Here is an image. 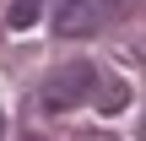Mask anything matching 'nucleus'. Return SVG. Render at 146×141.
Here are the masks:
<instances>
[{"label": "nucleus", "instance_id": "obj_4", "mask_svg": "<svg viewBox=\"0 0 146 141\" xmlns=\"http://www.w3.org/2000/svg\"><path fill=\"white\" fill-rule=\"evenodd\" d=\"M130 0H98V11H125Z\"/></svg>", "mask_w": 146, "mask_h": 141}, {"label": "nucleus", "instance_id": "obj_5", "mask_svg": "<svg viewBox=\"0 0 146 141\" xmlns=\"http://www.w3.org/2000/svg\"><path fill=\"white\" fill-rule=\"evenodd\" d=\"M0 141H5V114H0Z\"/></svg>", "mask_w": 146, "mask_h": 141}, {"label": "nucleus", "instance_id": "obj_6", "mask_svg": "<svg viewBox=\"0 0 146 141\" xmlns=\"http://www.w3.org/2000/svg\"><path fill=\"white\" fill-rule=\"evenodd\" d=\"M22 141H43V136H22Z\"/></svg>", "mask_w": 146, "mask_h": 141}, {"label": "nucleus", "instance_id": "obj_7", "mask_svg": "<svg viewBox=\"0 0 146 141\" xmlns=\"http://www.w3.org/2000/svg\"><path fill=\"white\" fill-rule=\"evenodd\" d=\"M141 136H146V120H141Z\"/></svg>", "mask_w": 146, "mask_h": 141}, {"label": "nucleus", "instance_id": "obj_3", "mask_svg": "<svg viewBox=\"0 0 146 141\" xmlns=\"http://www.w3.org/2000/svg\"><path fill=\"white\" fill-rule=\"evenodd\" d=\"M43 5H49V0H11V16H5V22L22 33V27H33V22L43 16Z\"/></svg>", "mask_w": 146, "mask_h": 141}, {"label": "nucleus", "instance_id": "obj_1", "mask_svg": "<svg viewBox=\"0 0 146 141\" xmlns=\"http://www.w3.org/2000/svg\"><path fill=\"white\" fill-rule=\"evenodd\" d=\"M92 87H98V71H92L87 60H70V65H60V71H54V76L43 82V92H38V103L60 114V109H70V103H81V98H87Z\"/></svg>", "mask_w": 146, "mask_h": 141}, {"label": "nucleus", "instance_id": "obj_2", "mask_svg": "<svg viewBox=\"0 0 146 141\" xmlns=\"http://www.w3.org/2000/svg\"><path fill=\"white\" fill-rule=\"evenodd\" d=\"M54 27H60L65 38H81V33H92V27H98V0H60V16H54Z\"/></svg>", "mask_w": 146, "mask_h": 141}]
</instances>
